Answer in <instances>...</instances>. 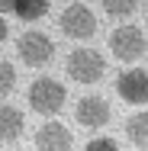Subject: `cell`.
I'll return each instance as SVG.
<instances>
[{
  "mask_svg": "<svg viewBox=\"0 0 148 151\" xmlns=\"http://www.w3.org/2000/svg\"><path fill=\"white\" fill-rule=\"evenodd\" d=\"M3 39H6V19H3V13H0V45H3Z\"/></svg>",
  "mask_w": 148,
  "mask_h": 151,
  "instance_id": "cell-16",
  "label": "cell"
},
{
  "mask_svg": "<svg viewBox=\"0 0 148 151\" xmlns=\"http://www.w3.org/2000/svg\"><path fill=\"white\" fill-rule=\"evenodd\" d=\"M26 100H29L32 113H39V116H55L61 106H64V100H68V90H64V84H58L55 77H35L29 84Z\"/></svg>",
  "mask_w": 148,
  "mask_h": 151,
  "instance_id": "cell-1",
  "label": "cell"
},
{
  "mask_svg": "<svg viewBox=\"0 0 148 151\" xmlns=\"http://www.w3.org/2000/svg\"><path fill=\"white\" fill-rule=\"evenodd\" d=\"M0 13H13V0H0Z\"/></svg>",
  "mask_w": 148,
  "mask_h": 151,
  "instance_id": "cell-15",
  "label": "cell"
},
{
  "mask_svg": "<svg viewBox=\"0 0 148 151\" xmlns=\"http://www.w3.org/2000/svg\"><path fill=\"white\" fill-rule=\"evenodd\" d=\"M84 151H119V145H116V138H110V135H100V138H90Z\"/></svg>",
  "mask_w": 148,
  "mask_h": 151,
  "instance_id": "cell-14",
  "label": "cell"
},
{
  "mask_svg": "<svg viewBox=\"0 0 148 151\" xmlns=\"http://www.w3.org/2000/svg\"><path fill=\"white\" fill-rule=\"evenodd\" d=\"M16 87V68L10 64L6 58H0V100H6Z\"/></svg>",
  "mask_w": 148,
  "mask_h": 151,
  "instance_id": "cell-13",
  "label": "cell"
},
{
  "mask_svg": "<svg viewBox=\"0 0 148 151\" xmlns=\"http://www.w3.org/2000/svg\"><path fill=\"white\" fill-rule=\"evenodd\" d=\"M23 129H26V119H23V113H19L16 106H6V103H0V145H10V142H16V138L23 135Z\"/></svg>",
  "mask_w": 148,
  "mask_h": 151,
  "instance_id": "cell-9",
  "label": "cell"
},
{
  "mask_svg": "<svg viewBox=\"0 0 148 151\" xmlns=\"http://www.w3.org/2000/svg\"><path fill=\"white\" fill-rule=\"evenodd\" d=\"M100 6H103V10L110 13V16L122 19V16H132V13H135L139 0H100Z\"/></svg>",
  "mask_w": 148,
  "mask_h": 151,
  "instance_id": "cell-12",
  "label": "cell"
},
{
  "mask_svg": "<svg viewBox=\"0 0 148 151\" xmlns=\"http://www.w3.org/2000/svg\"><path fill=\"white\" fill-rule=\"evenodd\" d=\"M126 138L135 145V148H142V151H148V113L145 109H139V113H132L129 119H126Z\"/></svg>",
  "mask_w": 148,
  "mask_h": 151,
  "instance_id": "cell-10",
  "label": "cell"
},
{
  "mask_svg": "<svg viewBox=\"0 0 148 151\" xmlns=\"http://www.w3.org/2000/svg\"><path fill=\"white\" fill-rule=\"evenodd\" d=\"M116 93L126 103H148V71L145 68H129L116 77Z\"/></svg>",
  "mask_w": 148,
  "mask_h": 151,
  "instance_id": "cell-6",
  "label": "cell"
},
{
  "mask_svg": "<svg viewBox=\"0 0 148 151\" xmlns=\"http://www.w3.org/2000/svg\"><path fill=\"white\" fill-rule=\"evenodd\" d=\"M58 26H61V32H64L68 39L87 42V39L97 35V16H93V10L84 6V3H71V6H64V13L58 16Z\"/></svg>",
  "mask_w": 148,
  "mask_h": 151,
  "instance_id": "cell-3",
  "label": "cell"
},
{
  "mask_svg": "<svg viewBox=\"0 0 148 151\" xmlns=\"http://www.w3.org/2000/svg\"><path fill=\"white\" fill-rule=\"evenodd\" d=\"M64 71H68V77L77 81V84H97V81L103 77V71H106V61H103L100 52H93V48H77V52L68 55Z\"/></svg>",
  "mask_w": 148,
  "mask_h": 151,
  "instance_id": "cell-2",
  "label": "cell"
},
{
  "mask_svg": "<svg viewBox=\"0 0 148 151\" xmlns=\"http://www.w3.org/2000/svg\"><path fill=\"white\" fill-rule=\"evenodd\" d=\"M13 13L23 23H35L48 13V0H13Z\"/></svg>",
  "mask_w": 148,
  "mask_h": 151,
  "instance_id": "cell-11",
  "label": "cell"
},
{
  "mask_svg": "<svg viewBox=\"0 0 148 151\" xmlns=\"http://www.w3.org/2000/svg\"><path fill=\"white\" fill-rule=\"evenodd\" d=\"M110 52L119 61L132 64V61H139L148 52V39H145V32L139 29V26H119L110 35Z\"/></svg>",
  "mask_w": 148,
  "mask_h": 151,
  "instance_id": "cell-5",
  "label": "cell"
},
{
  "mask_svg": "<svg viewBox=\"0 0 148 151\" xmlns=\"http://www.w3.org/2000/svg\"><path fill=\"white\" fill-rule=\"evenodd\" d=\"M71 145H74L71 129L61 125V122H45L35 132V148L39 151H71Z\"/></svg>",
  "mask_w": 148,
  "mask_h": 151,
  "instance_id": "cell-8",
  "label": "cell"
},
{
  "mask_svg": "<svg viewBox=\"0 0 148 151\" xmlns=\"http://www.w3.org/2000/svg\"><path fill=\"white\" fill-rule=\"evenodd\" d=\"M16 55L23 64H29V68H45L52 55H55V45H52V39L45 35V32L39 29H26L19 39H16Z\"/></svg>",
  "mask_w": 148,
  "mask_h": 151,
  "instance_id": "cell-4",
  "label": "cell"
},
{
  "mask_svg": "<svg viewBox=\"0 0 148 151\" xmlns=\"http://www.w3.org/2000/svg\"><path fill=\"white\" fill-rule=\"evenodd\" d=\"M110 106H106V100L103 96H97V93H90V96H81V103L74 106V119L81 122L84 129H103L106 122H110Z\"/></svg>",
  "mask_w": 148,
  "mask_h": 151,
  "instance_id": "cell-7",
  "label": "cell"
}]
</instances>
